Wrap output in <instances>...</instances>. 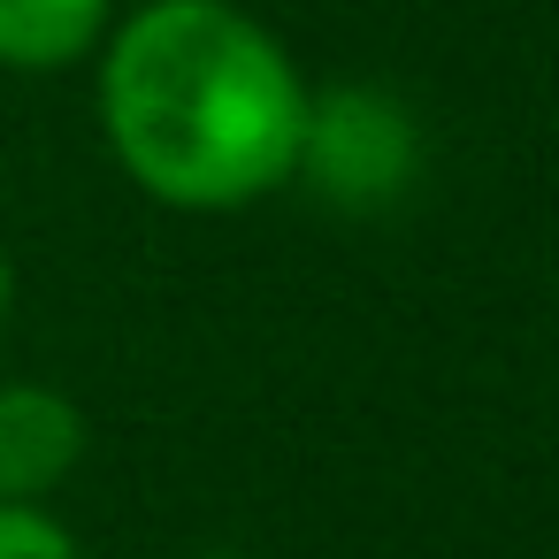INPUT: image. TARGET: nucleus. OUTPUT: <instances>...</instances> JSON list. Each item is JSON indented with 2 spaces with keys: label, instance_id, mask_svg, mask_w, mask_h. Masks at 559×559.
<instances>
[{
  "label": "nucleus",
  "instance_id": "nucleus-1",
  "mask_svg": "<svg viewBox=\"0 0 559 559\" xmlns=\"http://www.w3.org/2000/svg\"><path fill=\"white\" fill-rule=\"evenodd\" d=\"M100 123L139 192L223 215L299 177L307 85L230 0H146L100 62Z\"/></svg>",
  "mask_w": 559,
  "mask_h": 559
},
{
  "label": "nucleus",
  "instance_id": "nucleus-2",
  "mask_svg": "<svg viewBox=\"0 0 559 559\" xmlns=\"http://www.w3.org/2000/svg\"><path fill=\"white\" fill-rule=\"evenodd\" d=\"M414 123L399 100L368 93V85H337V93H307V131H299V169L337 200V207H383L406 192L414 177Z\"/></svg>",
  "mask_w": 559,
  "mask_h": 559
},
{
  "label": "nucleus",
  "instance_id": "nucleus-3",
  "mask_svg": "<svg viewBox=\"0 0 559 559\" xmlns=\"http://www.w3.org/2000/svg\"><path fill=\"white\" fill-rule=\"evenodd\" d=\"M85 460V414L47 383L0 391V498L39 506L70 467Z\"/></svg>",
  "mask_w": 559,
  "mask_h": 559
},
{
  "label": "nucleus",
  "instance_id": "nucleus-4",
  "mask_svg": "<svg viewBox=\"0 0 559 559\" xmlns=\"http://www.w3.org/2000/svg\"><path fill=\"white\" fill-rule=\"evenodd\" d=\"M108 32V0H0V62L9 70H70Z\"/></svg>",
  "mask_w": 559,
  "mask_h": 559
},
{
  "label": "nucleus",
  "instance_id": "nucleus-5",
  "mask_svg": "<svg viewBox=\"0 0 559 559\" xmlns=\"http://www.w3.org/2000/svg\"><path fill=\"white\" fill-rule=\"evenodd\" d=\"M0 559H78V536H70L47 506L0 498Z\"/></svg>",
  "mask_w": 559,
  "mask_h": 559
},
{
  "label": "nucleus",
  "instance_id": "nucleus-6",
  "mask_svg": "<svg viewBox=\"0 0 559 559\" xmlns=\"http://www.w3.org/2000/svg\"><path fill=\"white\" fill-rule=\"evenodd\" d=\"M9 307H16V269H9V253H0V330H9Z\"/></svg>",
  "mask_w": 559,
  "mask_h": 559
},
{
  "label": "nucleus",
  "instance_id": "nucleus-7",
  "mask_svg": "<svg viewBox=\"0 0 559 559\" xmlns=\"http://www.w3.org/2000/svg\"><path fill=\"white\" fill-rule=\"evenodd\" d=\"M215 559H230V551H215Z\"/></svg>",
  "mask_w": 559,
  "mask_h": 559
}]
</instances>
